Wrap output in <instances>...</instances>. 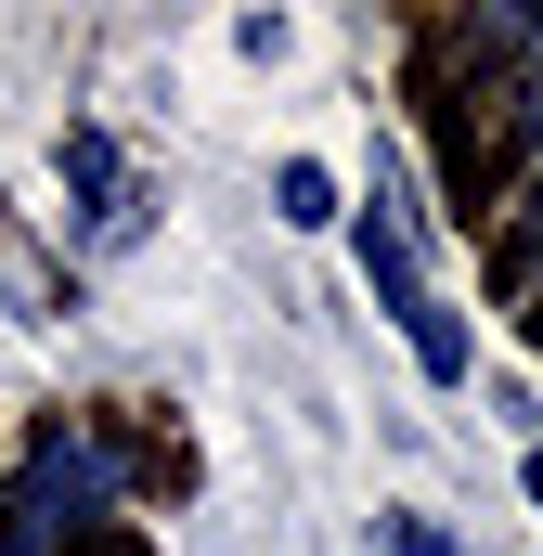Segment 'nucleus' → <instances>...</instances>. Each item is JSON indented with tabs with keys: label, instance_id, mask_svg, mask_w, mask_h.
<instances>
[{
	"label": "nucleus",
	"instance_id": "39448f33",
	"mask_svg": "<svg viewBox=\"0 0 543 556\" xmlns=\"http://www.w3.org/2000/svg\"><path fill=\"white\" fill-rule=\"evenodd\" d=\"M518 285L543 298V194H531V247H518Z\"/></svg>",
	"mask_w": 543,
	"mask_h": 556
},
{
	"label": "nucleus",
	"instance_id": "20e7f679",
	"mask_svg": "<svg viewBox=\"0 0 543 556\" xmlns=\"http://www.w3.org/2000/svg\"><path fill=\"white\" fill-rule=\"evenodd\" d=\"M376 556H453V544H440L427 518H376Z\"/></svg>",
	"mask_w": 543,
	"mask_h": 556
},
{
	"label": "nucleus",
	"instance_id": "7ed1b4c3",
	"mask_svg": "<svg viewBox=\"0 0 543 556\" xmlns=\"http://www.w3.org/2000/svg\"><path fill=\"white\" fill-rule=\"evenodd\" d=\"M272 194H285V220H337V181H324L311 155H285V168H272Z\"/></svg>",
	"mask_w": 543,
	"mask_h": 556
},
{
	"label": "nucleus",
	"instance_id": "f03ea898",
	"mask_svg": "<svg viewBox=\"0 0 543 556\" xmlns=\"http://www.w3.org/2000/svg\"><path fill=\"white\" fill-rule=\"evenodd\" d=\"M52 168L78 181V233H91V247H130V233H142V194H130V168H117V142H104V130H65V142H52Z\"/></svg>",
	"mask_w": 543,
	"mask_h": 556
},
{
	"label": "nucleus",
	"instance_id": "f257e3e1",
	"mask_svg": "<svg viewBox=\"0 0 543 556\" xmlns=\"http://www.w3.org/2000/svg\"><path fill=\"white\" fill-rule=\"evenodd\" d=\"M363 273H376V311L414 337V363L453 389L466 376V324L440 311V285H427V260H414V220H402V168L376 155V207H363Z\"/></svg>",
	"mask_w": 543,
	"mask_h": 556
}]
</instances>
